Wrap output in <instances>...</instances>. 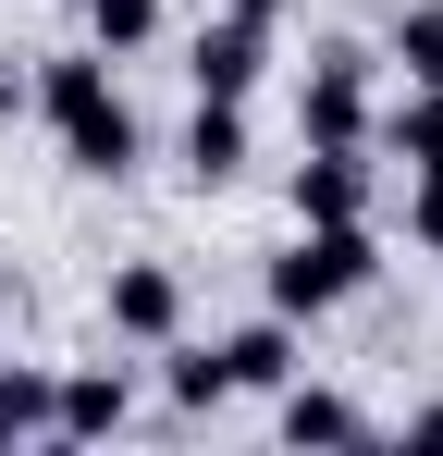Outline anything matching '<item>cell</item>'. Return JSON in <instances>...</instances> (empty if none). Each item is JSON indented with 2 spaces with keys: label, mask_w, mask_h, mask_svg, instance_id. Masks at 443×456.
<instances>
[{
  "label": "cell",
  "mask_w": 443,
  "mask_h": 456,
  "mask_svg": "<svg viewBox=\"0 0 443 456\" xmlns=\"http://www.w3.org/2000/svg\"><path fill=\"white\" fill-rule=\"evenodd\" d=\"M25 86H37V124L62 136V160L86 173V185H124V173L148 160V124H136V99L111 86V50H50Z\"/></svg>",
  "instance_id": "obj_1"
},
{
  "label": "cell",
  "mask_w": 443,
  "mask_h": 456,
  "mask_svg": "<svg viewBox=\"0 0 443 456\" xmlns=\"http://www.w3.org/2000/svg\"><path fill=\"white\" fill-rule=\"evenodd\" d=\"M271 308L284 321H320V308H345V297H369L382 284V234L369 223H295L284 247H271Z\"/></svg>",
  "instance_id": "obj_2"
},
{
  "label": "cell",
  "mask_w": 443,
  "mask_h": 456,
  "mask_svg": "<svg viewBox=\"0 0 443 456\" xmlns=\"http://www.w3.org/2000/svg\"><path fill=\"white\" fill-rule=\"evenodd\" d=\"M295 136L308 149H369V50H320L295 75Z\"/></svg>",
  "instance_id": "obj_3"
},
{
  "label": "cell",
  "mask_w": 443,
  "mask_h": 456,
  "mask_svg": "<svg viewBox=\"0 0 443 456\" xmlns=\"http://www.w3.org/2000/svg\"><path fill=\"white\" fill-rule=\"evenodd\" d=\"M185 75H197V99H259V75H271V25L210 12V25H197V50H185Z\"/></svg>",
  "instance_id": "obj_4"
},
{
  "label": "cell",
  "mask_w": 443,
  "mask_h": 456,
  "mask_svg": "<svg viewBox=\"0 0 443 456\" xmlns=\"http://www.w3.org/2000/svg\"><path fill=\"white\" fill-rule=\"evenodd\" d=\"M124 419H136L124 358H111V370H50V444H111Z\"/></svg>",
  "instance_id": "obj_5"
},
{
  "label": "cell",
  "mask_w": 443,
  "mask_h": 456,
  "mask_svg": "<svg viewBox=\"0 0 443 456\" xmlns=\"http://www.w3.org/2000/svg\"><path fill=\"white\" fill-rule=\"evenodd\" d=\"M99 308H111L124 346H173V333H185V272H173V259H124Z\"/></svg>",
  "instance_id": "obj_6"
},
{
  "label": "cell",
  "mask_w": 443,
  "mask_h": 456,
  "mask_svg": "<svg viewBox=\"0 0 443 456\" xmlns=\"http://www.w3.org/2000/svg\"><path fill=\"white\" fill-rule=\"evenodd\" d=\"M295 370H308V346H295L284 308H259V321H234V333H222V382H234V395H284Z\"/></svg>",
  "instance_id": "obj_7"
},
{
  "label": "cell",
  "mask_w": 443,
  "mask_h": 456,
  "mask_svg": "<svg viewBox=\"0 0 443 456\" xmlns=\"http://www.w3.org/2000/svg\"><path fill=\"white\" fill-rule=\"evenodd\" d=\"M284 198H295V223H369V149H308Z\"/></svg>",
  "instance_id": "obj_8"
},
{
  "label": "cell",
  "mask_w": 443,
  "mask_h": 456,
  "mask_svg": "<svg viewBox=\"0 0 443 456\" xmlns=\"http://www.w3.org/2000/svg\"><path fill=\"white\" fill-rule=\"evenodd\" d=\"M271 432H284V444H369V419L345 407V395H320L308 370H295L284 395H271Z\"/></svg>",
  "instance_id": "obj_9"
},
{
  "label": "cell",
  "mask_w": 443,
  "mask_h": 456,
  "mask_svg": "<svg viewBox=\"0 0 443 456\" xmlns=\"http://www.w3.org/2000/svg\"><path fill=\"white\" fill-rule=\"evenodd\" d=\"M185 173H197L210 198L246 173V99H197V124H185Z\"/></svg>",
  "instance_id": "obj_10"
},
{
  "label": "cell",
  "mask_w": 443,
  "mask_h": 456,
  "mask_svg": "<svg viewBox=\"0 0 443 456\" xmlns=\"http://www.w3.org/2000/svg\"><path fill=\"white\" fill-rule=\"evenodd\" d=\"M369 136L407 160V173H431V160H443V86H407L394 111H369Z\"/></svg>",
  "instance_id": "obj_11"
},
{
  "label": "cell",
  "mask_w": 443,
  "mask_h": 456,
  "mask_svg": "<svg viewBox=\"0 0 443 456\" xmlns=\"http://www.w3.org/2000/svg\"><path fill=\"white\" fill-rule=\"evenodd\" d=\"M382 50H394L407 86H443V0H407V12L382 25Z\"/></svg>",
  "instance_id": "obj_12"
},
{
  "label": "cell",
  "mask_w": 443,
  "mask_h": 456,
  "mask_svg": "<svg viewBox=\"0 0 443 456\" xmlns=\"http://www.w3.org/2000/svg\"><path fill=\"white\" fill-rule=\"evenodd\" d=\"M0 444H50V370L0 358Z\"/></svg>",
  "instance_id": "obj_13"
},
{
  "label": "cell",
  "mask_w": 443,
  "mask_h": 456,
  "mask_svg": "<svg viewBox=\"0 0 443 456\" xmlns=\"http://www.w3.org/2000/svg\"><path fill=\"white\" fill-rule=\"evenodd\" d=\"M160 382H173V407H197V419H210V407H234V382H222V346H185V333L160 346Z\"/></svg>",
  "instance_id": "obj_14"
},
{
  "label": "cell",
  "mask_w": 443,
  "mask_h": 456,
  "mask_svg": "<svg viewBox=\"0 0 443 456\" xmlns=\"http://www.w3.org/2000/svg\"><path fill=\"white\" fill-rule=\"evenodd\" d=\"M148 37H160V0H86V50L124 62V50H148Z\"/></svg>",
  "instance_id": "obj_15"
},
{
  "label": "cell",
  "mask_w": 443,
  "mask_h": 456,
  "mask_svg": "<svg viewBox=\"0 0 443 456\" xmlns=\"http://www.w3.org/2000/svg\"><path fill=\"white\" fill-rule=\"evenodd\" d=\"M407 247L443 259V160H431V173H407Z\"/></svg>",
  "instance_id": "obj_16"
},
{
  "label": "cell",
  "mask_w": 443,
  "mask_h": 456,
  "mask_svg": "<svg viewBox=\"0 0 443 456\" xmlns=\"http://www.w3.org/2000/svg\"><path fill=\"white\" fill-rule=\"evenodd\" d=\"M25 111H37V86H25L12 62H0V124H25Z\"/></svg>",
  "instance_id": "obj_17"
},
{
  "label": "cell",
  "mask_w": 443,
  "mask_h": 456,
  "mask_svg": "<svg viewBox=\"0 0 443 456\" xmlns=\"http://www.w3.org/2000/svg\"><path fill=\"white\" fill-rule=\"evenodd\" d=\"M407 444H443V395H431V407H407Z\"/></svg>",
  "instance_id": "obj_18"
},
{
  "label": "cell",
  "mask_w": 443,
  "mask_h": 456,
  "mask_svg": "<svg viewBox=\"0 0 443 456\" xmlns=\"http://www.w3.org/2000/svg\"><path fill=\"white\" fill-rule=\"evenodd\" d=\"M222 12H246V25H284V0H222Z\"/></svg>",
  "instance_id": "obj_19"
}]
</instances>
